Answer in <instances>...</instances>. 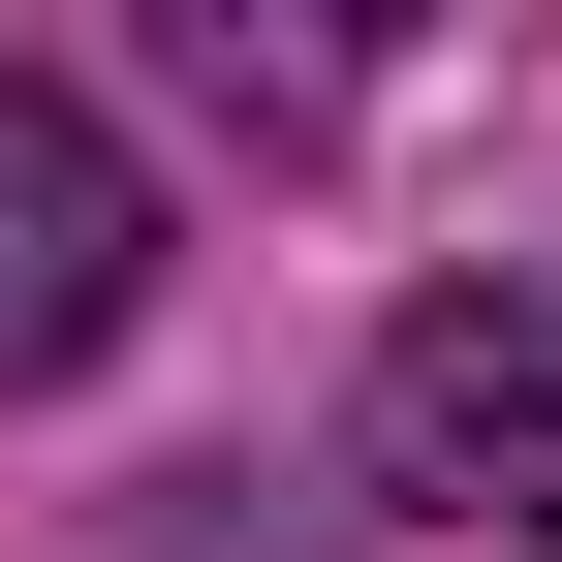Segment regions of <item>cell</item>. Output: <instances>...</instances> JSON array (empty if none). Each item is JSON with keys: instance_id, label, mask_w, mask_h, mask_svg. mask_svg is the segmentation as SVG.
I'll return each mask as SVG.
<instances>
[{"instance_id": "6da1fadb", "label": "cell", "mask_w": 562, "mask_h": 562, "mask_svg": "<svg viewBox=\"0 0 562 562\" xmlns=\"http://www.w3.org/2000/svg\"><path fill=\"white\" fill-rule=\"evenodd\" d=\"M375 469L438 531H562V281H406L375 313Z\"/></svg>"}, {"instance_id": "7a4b0ae2", "label": "cell", "mask_w": 562, "mask_h": 562, "mask_svg": "<svg viewBox=\"0 0 562 562\" xmlns=\"http://www.w3.org/2000/svg\"><path fill=\"white\" fill-rule=\"evenodd\" d=\"M125 313H157V188H125V125H94V94H0V406L94 375Z\"/></svg>"}]
</instances>
